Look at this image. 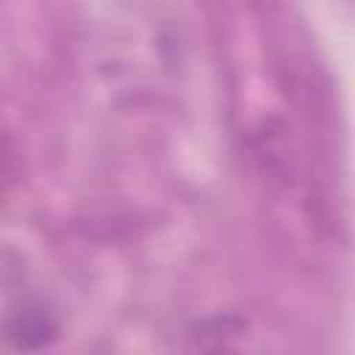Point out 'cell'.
Masks as SVG:
<instances>
[{
    "instance_id": "1",
    "label": "cell",
    "mask_w": 355,
    "mask_h": 355,
    "mask_svg": "<svg viewBox=\"0 0 355 355\" xmlns=\"http://www.w3.org/2000/svg\"><path fill=\"white\" fill-rule=\"evenodd\" d=\"M55 333H58L55 319L39 302H22L6 319V338L14 347H22V349H33V347L50 344L55 338Z\"/></svg>"
},
{
    "instance_id": "2",
    "label": "cell",
    "mask_w": 355,
    "mask_h": 355,
    "mask_svg": "<svg viewBox=\"0 0 355 355\" xmlns=\"http://www.w3.org/2000/svg\"><path fill=\"white\" fill-rule=\"evenodd\" d=\"M8 164H6V158L0 155V200H3V194H6V186H8Z\"/></svg>"
}]
</instances>
